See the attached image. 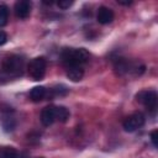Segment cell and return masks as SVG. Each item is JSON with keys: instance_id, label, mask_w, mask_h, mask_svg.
<instances>
[{"instance_id": "obj_1", "label": "cell", "mask_w": 158, "mask_h": 158, "mask_svg": "<svg viewBox=\"0 0 158 158\" xmlns=\"http://www.w3.org/2000/svg\"><path fill=\"white\" fill-rule=\"evenodd\" d=\"M63 64L68 67H83L89 60V52L85 48H64L60 53Z\"/></svg>"}, {"instance_id": "obj_2", "label": "cell", "mask_w": 158, "mask_h": 158, "mask_svg": "<svg viewBox=\"0 0 158 158\" xmlns=\"http://www.w3.org/2000/svg\"><path fill=\"white\" fill-rule=\"evenodd\" d=\"M25 69V59L17 54L9 56L2 62V72L10 78L21 77Z\"/></svg>"}, {"instance_id": "obj_3", "label": "cell", "mask_w": 158, "mask_h": 158, "mask_svg": "<svg viewBox=\"0 0 158 158\" xmlns=\"http://www.w3.org/2000/svg\"><path fill=\"white\" fill-rule=\"evenodd\" d=\"M46 68H47V62H46L44 57H36V58H33L30 62L28 67H27L30 77L33 80H36V81L43 79V77L46 74Z\"/></svg>"}, {"instance_id": "obj_4", "label": "cell", "mask_w": 158, "mask_h": 158, "mask_svg": "<svg viewBox=\"0 0 158 158\" xmlns=\"http://www.w3.org/2000/svg\"><path fill=\"white\" fill-rule=\"evenodd\" d=\"M136 98H137V101L138 102H141L142 105H144L147 107V110H149V111H154L156 110L158 96H157V93L154 90H143V91H139Z\"/></svg>"}, {"instance_id": "obj_5", "label": "cell", "mask_w": 158, "mask_h": 158, "mask_svg": "<svg viewBox=\"0 0 158 158\" xmlns=\"http://www.w3.org/2000/svg\"><path fill=\"white\" fill-rule=\"evenodd\" d=\"M144 121H146V117L142 112H135V114H132L125 118L122 126H123L125 131L133 132V131L138 130L139 127H142L144 125Z\"/></svg>"}, {"instance_id": "obj_6", "label": "cell", "mask_w": 158, "mask_h": 158, "mask_svg": "<svg viewBox=\"0 0 158 158\" xmlns=\"http://www.w3.org/2000/svg\"><path fill=\"white\" fill-rule=\"evenodd\" d=\"M114 17H115L114 11L110 7H106V6H100L99 7L98 15H96V19H98V22L99 23H101V25L111 23L112 20H114Z\"/></svg>"}, {"instance_id": "obj_7", "label": "cell", "mask_w": 158, "mask_h": 158, "mask_svg": "<svg viewBox=\"0 0 158 158\" xmlns=\"http://www.w3.org/2000/svg\"><path fill=\"white\" fill-rule=\"evenodd\" d=\"M41 122L43 126H51L56 121V106H46L41 112Z\"/></svg>"}, {"instance_id": "obj_8", "label": "cell", "mask_w": 158, "mask_h": 158, "mask_svg": "<svg viewBox=\"0 0 158 158\" xmlns=\"http://www.w3.org/2000/svg\"><path fill=\"white\" fill-rule=\"evenodd\" d=\"M31 2L28 0H20L15 4V14L19 19H26L28 17L31 12Z\"/></svg>"}, {"instance_id": "obj_9", "label": "cell", "mask_w": 158, "mask_h": 158, "mask_svg": "<svg viewBox=\"0 0 158 158\" xmlns=\"http://www.w3.org/2000/svg\"><path fill=\"white\" fill-rule=\"evenodd\" d=\"M114 69L116 70L117 74L122 75V74H126V73L131 72L132 70V65H131V63L126 58L118 57V58H116L114 60Z\"/></svg>"}, {"instance_id": "obj_10", "label": "cell", "mask_w": 158, "mask_h": 158, "mask_svg": "<svg viewBox=\"0 0 158 158\" xmlns=\"http://www.w3.org/2000/svg\"><path fill=\"white\" fill-rule=\"evenodd\" d=\"M67 77L74 83L80 81L84 77V68L83 67H68L67 68Z\"/></svg>"}, {"instance_id": "obj_11", "label": "cell", "mask_w": 158, "mask_h": 158, "mask_svg": "<svg viewBox=\"0 0 158 158\" xmlns=\"http://www.w3.org/2000/svg\"><path fill=\"white\" fill-rule=\"evenodd\" d=\"M46 93L47 91H46V88L44 86H35L30 91V99L33 102H38V101H41L46 96Z\"/></svg>"}, {"instance_id": "obj_12", "label": "cell", "mask_w": 158, "mask_h": 158, "mask_svg": "<svg viewBox=\"0 0 158 158\" xmlns=\"http://www.w3.org/2000/svg\"><path fill=\"white\" fill-rule=\"evenodd\" d=\"M69 118V110L64 106H56V121L65 122Z\"/></svg>"}, {"instance_id": "obj_13", "label": "cell", "mask_w": 158, "mask_h": 158, "mask_svg": "<svg viewBox=\"0 0 158 158\" xmlns=\"http://www.w3.org/2000/svg\"><path fill=\"white\" fill-rule=\"evenodd\" d=\"M9 20V7L5 4H0V27L5 26Z\"/></svg>"}, {"instance_id": "obj_14", "label": "cell", "mask_w": 158, "mask_h": 158, "mask_svg": "<svg viewBox=\"0 0 158 158\" xmlns=\"http://www.w3.org/2000/svg\"><path fill=\"white\" fill-rule=\"evenodd\" d=\"M19 157V153L16 149L14 148H4L1 152H0V158H17Z\"/></svg>"}, {"instance_id": "obj_15", "label": "cell", "mask_w": 158, "mask_h": 158, "mask_svg": "<svg viewBox=\"0 0 158 158\" xmlns=\"http://www.w3.org/2000/svg\"><path fill=\"white\" fill-rule=\"evenodd\" d=\"M15 126H16V123H15L14 118H6L2 122V127L5 128V131H12L15 128Z\"/></svg>"}, {"instance_id": "obj_16", "label": "cell", "mask_w": 158, "mask_h": 158, "mask_svg": "<svg viewBox=\"0 0 158 158\" xmlns=\"http://www.w3.org/2000/svg\"><path fill=\"white\" fill-rule=\"evenodd\" d=\"M57 5H58L59 9L65 10V9H68V7H70V6L73 5V1H69V0H62V1H58Z\"/></svg>"}, {"instance_id": "obj_17", "label": "cell", "mask_w": 158, "mask_h": 158, "mask_svg": "<svg viewBox=\"0 0 158 158\" xmlns=\"http://www.w3.org/2000/svg\"><path fill=\"white\" fill-rule=\"evenodd\" d=\"M157 139H158V131H157V130H153V131L151 132V141H152V143H153L154 147H158Z\"/></svg>"}, {"instance_id": "obj_18", "label": "cell", "mask_w": 158, "mask_h": 158, "mask_svg": "<svg viewBox=\"0 0 158 158\" xmlns=\"http://www.w3.org/2000/svg\"><path fill=\"white\" fill-rule=\"evenodd\" d=\"M7 41V35L4 32V31H0V46L5 44Z\"/></svg>"}, {"instance_id": "obj_19", "label": "cell", "mask_w": 158, "mask_h": 158, "mask_svg": "<svg viewBox=\"0 0 158 158\" xmlns=\"http://www.w3.org/2000/svg\"><path fill=\"white\" fill-rule=\"evenodd\" d=\"M120 5H131L132 1H117Z\"/></svg>"}]
</instances>
